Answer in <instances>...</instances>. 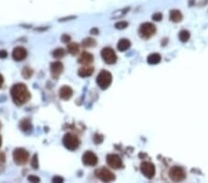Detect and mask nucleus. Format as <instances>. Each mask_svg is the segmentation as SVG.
Masks as SVG:
<instances>
[{"mask_svg":"<svg viewBox=\"0 0 208 183\" xmlns=\"http://www.w3.org/2000/svg\"><path fill=\"white\" fill-rule=\"evenodd\" d=\"M1 144H2V139H1V136H0V147H1Z\"/></svg>","mask_w":208,"mask_h":183,"instance_id":"4c0bfd02","label":"nucleus"},{"mask_svg":"<svg viewBox=\"0 0 208 183\" xmlns=\"http://www.w3.org/2000/svg\"><path fill=\"white\" fill-rule=\"evenodd\" d=\"M82 46H84V47H93V46H95V45H96V42H95L94 39L89 37V38H85V39L82 41Z\"/></svg>","mask_w":208,"mask_h":183,"instance_id":"5701e85b","label":"nucleus"},{"mask_svg":"<svg viewBox=\"0 0 208 183\" xmlns=\"http://www.w3.org/2000/svg\"><path fill=\"white\" fill-rule=\"evenodd\" d=\"M31 165H32V166L33 169H37V168L39 167V163H38V156H37V155H34V156H32V160H31Z\"/></svg>","mask_w":208,"mask_h":183,"instance_id":"a878e982","label":"nucleus"},{"mask_svg":"<svg viewBox=\"0 0 208 183\" xmlns=\"http://www.w3.org/2000/svg\"><path fill=\"white\" fill-rule=\"evenodd\" d=\"M96 82L102 90L107 89L110 86V84L112 83V75H111V73L109 71L106 70V69L101 70L100 73L98 74L97 78H96Z\"/></svg>","mask_w":208,"mask_h":183,"instance_id":"f03ea898","label":"nucleus"},{"mask_svg":"<svg viewBox=\"0 0 208 183\" xmlns=\"http://www.w3.org/2000/svg\"><path fill=\"white\" fill-rule=\"evenodd\" d=\"M141 172L142 175L147 179H153L156 174V167L155 165L150 162H143L141 164L140 166Z\"/></svg>","mask_w":208,"mask_h":183,"instance_id":"6e6552de","label":"nucleus"},{"mask_svg":"<svg viewBox=\"0 0 208 183\" xmlns=\"http://www.w3.org/2000/svg\"><path fill=\"white\" fill-rule=\"evenodd\" d=\"M190 37H191V34H190V32H189L188 31H186V30L181 31L180 33H179V39H180L182 43L188 42L189 39H190Z\"/></svg>","mask_w":208,"mask_h":183,"instance_id":"4be33fe9","label":"nucleus"},{"mask_svg":"<svg viewBox=\"0 0 208 183\" xmlns=\"http://www.w3.org/2000/svg\"><path fill=\"white\" fill-rule=\"evenodd\" d=\"M32 74H33L32 69L28 68V67L24 68V69H22V77L23 78H25V79H29V78H31V77L32 76Z\"/></svg>","mask_w":208,"mask_h":183,"instance_id":"393cba45","label":"nucleus"},{"mask_svg":"<svg viewBox=\"0 0 208 183\" xmlns=\"http://www.w3.org/2000/svg\"><path fill=\"white\" fill-rule=\"evenodd\" d=\"M106 163L113 169L121 168L122 166H123L122 159L118 156H116V155H108L106 156Z\"/></svg>","mask_w":208,"mask_h":183,"instance_id":"9b49d317","label":"nucleus"},{"mask_svg":"<svg viewBox=\"0 0 208 183\" xmlns=\"http://www.w3.org/2000/svg\"><path fill=\"white\" fill-rule=\"evenodd\" d=\"M76 17L75 16H71V17H68V18H64V19H61L59 20V22H65V21H69V20H72V19H75Z\"/></svg>","mask_w":208,"mask_h":183,"instance_id":"72a5a7b5","label":"nucleus"},{"mask_svg":"<svg viewBox=\"0 0 208 183\" xmlns=\"http://www.w3.org/2000/svg\"><path fill=\"white\" fill-rule=\"evenodd\" d=\"M91 33H92V34H98V33H99V31H98L97 28H93V29L91 30Z\"/></svg>","mask_w":208,"mask_h":183,"instance_id":"f704fd0d","label":"nucleus"},{"mask_svg":"<svg viewBox=\"0 0 208 183\" xmlns=\"http://www.w3.org/2000/svg\"><path fill=\"white\" fill-rule=\"evenodd\" d=\"M5 159H6L5 154L1 152V153H0V162H5Z\"/></svg>","mask_w":208,"mask_h":183,"instance_id":"c9c22d12","label":"nucleus"},{"mask_svg":"<svg viewBox=\"0 0 208 183\" xmlns=\"http://www.w3.org/2000/svg\"><path fill=\"white\" fill-rule=\"evenodd\" d=\"M92 61H93V56L89 52H83L78 59V62L82 65H90L92 64Z\"/></svg>","mask_w":208,"mask_h":183,"instance_id":"4468645a","label":"nucleus"},{"mask_svg":"<svg viewBox=\"0 0 208 183\" xmlns=\"http://www.w3.org/2000/svg\"><path fill=\"white\" fill-rule=\"evenodd\" d=\"M95 176L104 182H110L115 181V175L106 167H100L95 171Z\"/></svg>","mask_w":208,"mask_h":183,"instance_id":"423d86ee","label":"nucleus"},{"mask_svg":"<svg viewBox=\"0 0 208 183\" xmlns=\"http://www.w3.org/2000/svg\"><path fill=\"white\" fill-rule=\"evenodd\" d=\"M169 20L172 22H180L182 21V14L180 10L178 9H173L170 11L169 13Z\"/></svg>","mask_w":208,"mask_h":183,"instance_id":"f3484780","label":"nucleus"},{"mask_svg":"<svg viewBox=\"0 0 208 183\" xmlns=\"http://www.w3.org/2000/svg\"><path fill=\"white\" fill-rule=\"evenodd\" d=\"M65 50L63 48H57L54 52H53V57L55 58H62L65 56Z\"/></svg>","mask_w":208,"mask_h":183,"instance_id":"b1692460","label":"nucleus"},{"mask_svg":"<svg viewBox=\"0 0 208 183\" xmlns=\"http://www.w3.org/2000/svg\"><path fill=\"white\" fill-rule=\"evenodd\" d=\"M82 160L85 166H94L98 163V158H97L96 155L91 151L85 152L82 156Z\"/></svg>","mask_w":208,"mask_h":183,"instance_id":"9d476101","label":"nucleus"},{"mask_svg":"<svg viewBox=\"0 0 208 183\" xmlns=\"http://www.w3.org/2000/svg\"><path fill=\"white\" fill-rule=\"evenodd\" d=\"M116 47H117L118 51L124 52V51L128 50L131 47V42L128 39H121V40L118 41V43L116 45Z\"/></svg>","mask_w":208,"mask_h":183,"instance_id":"aec40b11","label":"nucleus"},{"mask_svg":"<svg viewBox=\"0 0 208 183\" xmlns=\"http://www.w3.org/2000/svg\"><path fill=\"white\" fill-rule=\"evenodd\" d=\"M61 41L63 42V43H69L70 42V36L68 35V34H63L62 36H61Z\"/></svg>","mask_w":208,"mask_h":183,"instance_id":"7c9ffc66","label":"nucleus"},{"mask_svg":"<svg viewBox=\"0 0 208 183\" xmlns=\"http://www.w3.org/2000/svg\"><path fill=\"white\" fill-rule=\"evenodd\" d=\"M160 61H161V56L157 53H153L149 55L147 57V62L150 65H156L160 63Z\"/></svg>","mask_w":208,"mask_h":183,"instance_id":"6ab92c4d","label":"nucleus"},{"mask_svg":"<svg viewBox=\"0 0 208 183\" xmlns=\"http://www.w3.org/2000/svg\"><path fill=\"white\" fill-rule=\"evenodd\" d=\"M169 177L173 181H181L186 178V172L181 166H173L169 170Z\"/></svg>","mask_w":208,"mask_h":183,"instance_id":"1a4fd4ad","label":"nucleus"},{"mask_svg":"<svg viewBox=\"0 0 208 183\" xmlns=\"http://www.w3.org/2000/svg\"><path fill=\"white\" fill-rule=\"evenodd\" d=\"M29 153L23 148H17L13 151V160L19 166L25 165L29 160Z\"/></svg>","mask_w":208,"mask_h":183,"instance_id":"39448f33","label":"nucleus"},{"mask_svg":"<svg viewBox=\"0 0 208 183\" xmlns=\"http://www.w3.org/2000/svg\"><path fill=\"white\" fill-rule=\"evenodd\" d=\"M58 93H59V97H60L61 99H63V100H69V99L71 98V96H72V94H73V91H72V89H71L69 86L64 85V86H62V87L59 89Z\"/></svg>","mask_w":208,"mask_h":183,"instance_id":"2eb2a0df","label":"nucleus"},{"mask_svg":"<svg viewBox=\"0 0 208 183\" xmlns=\"http://www.w3.org/2000/svg\"><path fill=\"white\" fill-rule=\"evenodd\" d=\"M162 18H163V15H162V13H160V12H156V13L153 15V17H152V19H153L155 22H160L162 20Z\"/></svg>","mask_w":208,"mask_h":183,"instance_id":"c85d7f7f","label":"nucleus"},{"mask_svg":"<svg viewBox=\"0 0 208 183\" xmlns=\"http://www.w3.org/2000/svg\"><path fill=\"white\" fill-rule=\"evenodd\" d=\"M103 141H104V137H103V135H101V134H95L94 136H93V142L95 143V144H100V143H102L103 142Z\"/></svg>","mask_w":208,"mask_h":183,"instance_id":"cd10ccee","label":"nucleus"},{"mask_svg":"<svg viewBox=\"0 0 208 183\" xmlns=\"http://www.w3.org/2000/svg\"><path fill=\"white\" fill-rule=\"evenodd\" d=\"M27 57V51L24 47L18 46L12 51V57L16 61H22Z\"/></svg>","mask_w":208,"mask_h":183,"instance_id":"ddd939ff","label":"nucleus"},{"mask_svg":"<svg viewBox=\"0 0 208 183\" xmlns=\"http://www.w3.org/2000/svg\"><path fill=\"white\" fill-rule=\"evenodd\" d=\"M52 181H53V182H56V183L63 182V181H64V179H63V178H61V177L57 176V177H54V178L52 179Z\"/></svg>","mask_w":208,"mask_h":183,"instance_id":"2f4dec72","label":"nucleus"},{"mask_svg":"<svg viewBox=\"0 0 208 183\" xmlns=\"http://www.w3.org/2000/svg\"><path fill=\"white\" fill-rule=\"evenodd\" d=\"M28 181H31V182H39L40 181V179L36 176H29L28 177Z\"/></svg>","mask_w":208,"mask_h":183,"instance_id":"c756f323","label":"nucleus"},{"mask_svg":"<svg viewBox=\"0 0 208 183\" xmlns=\"http://www.w3.org/2000/svg\"><path fill=\"white\" fill-rule=\"evenodd\" d=\"M101 57L103 60L107 64V65H113L116 62V55L115 51L110 48V47H105L101 51Z\"/></svg>","mask_w":208,"mask_h":183,"instance_id":"0eeeda50","label":"nucleus"},{"mask_svg":"<svg viewBox=\"0 0 208 183\" xmlns=\"http://www.w3.org/2000/svg\"><path fill=\"white\" fill-rule=\"evenodd\" d=\"M63 144L69 151H75L80 145V140L72 133H67L63 137Z\"/></svg>","mask_w":208,"mask_h":183,"instance_id":"20e7f679","label":"nucleus"},{"mask_svg":"<svg viewBox=\"0 0 208 183\" xmlns=\"http://www.w3.org/2000/svg\"><path fill=\"white\" fill-rule=\"evenodd\" d=\"M10 94H11L13 102L17 106H22L24 104H26L31 98L30 92L26 87V85L23 83L14 84L10 90Z\"/></svg>","mask_w":208,"mask_h":183,"instance_id":"f257e3e1","label":"nucleus"},{"mask_svg":"<svg viewBox=\"0 0 208 183\" xmlns=\"http://www.w3.org/2000/svg\"><path fill=\"white\" fill-rule=\"evenodd\" d=\"M67 50L70 55L72 56H75L79 53L80 51V47L78 46V44L76 43H69L68 46H67Z\"/></svg>","mask_w":208,"mask_h":183,"instance_id":"412c9836","label":"nucleus"},{"mask_svg":"<svg viewBox=\"0 0 208 183\" xmlns=\"http://www.w3.org/2000/svg\"><path fill=\"white\" fill-rule=\"evenodd\" d=\"M1 127H2V125H1V122H0V129H1Z\"/></svg>","mask_w":208,"mask_h":183,"instance_id":"58836bf2","label":"nucleus"},{"mask_svg":"<svg viewBox=\"0 0 208 183\" xmlns=\"http://www.w3.org/2000/svg\"><path fill=\"white\" fill-rule=\"evenodd\" d=\"M156 32V28L153 23L144 22L142 23L139 28V34L143 39L151 38Z\"/></svg>","mask_w":208,"mask_h":183,"instance_id":"7ed1b4c3","label":"nucleus"},{"mask_svg":"<svg viewBox=\"0 0 208 183\" xmlns=\"http://www.w3.org/2000/svg\"><path fill=\"white\" fill-rule=\"evenodd\" d=\"M7 57V52L6 50H0V58H6Z\"/></svg>","mask_w":208,"mask_h":183,"instance_id":"473e14b6","label":"nucleus"},{"mask_svg":"<svg viewBox=\"0 0 208 183\" xmlns=\"http://www.w3.org/2000/svg\"><path fill=\"white\" fill-rule=\"evenodd\" d=\"M93 73V68L91 67L90 65H84L82 68L79 69L78 71V75L82 78H86V77H90Z\"/></svg>","mask_w":208,"mask_h":183,"instance_id":"dca6fc26","label":"nucleus"},{"mask_svg":"<svg viewBox=\"0 0 208 183\" xmlns=\"http://www.w3.org/2000/svg\"><path fill=\"white\" fill-rule=\"evenodd\" d=\"M63 64L61 62H53L50 65V70H51V75L54 79H57L63 72Z\"/></svg>","mask_w":208,"mask_h":183,"instance_id":"f8f14e48","label":"nucleus"},{"mask_svg":"<svg viewBox=\"0 0 208 183\" xmlns=\"http://www.w3.org/2000/svg\"><path fill=\"white\" fill-rule=\"evenodd\" d=\"M3 83H4V78H3V76L0 74V88L2 87Z\"/></svg>","mask_w":208,"mask_h":183,"instance_id":"e433bc0d","label":"nucleus"},{"mask_svg":"<svg viewBox=\"0 0 208 183\" xmlns=\"http://www.w3.org/2000/svg\"><path fill=\"white\" fill-rule=\"evenodd\" d=\"M128 25H129V23L127 22H118L115 24V27L117 30H123V29L127 28Z\"/></svg>","mask_w":208,"mask_h":183,"instance_id":"bb28decb","label":"nucleus"},{"mask_svg":"<svg viewBox=\"0 0 208 183\" xmlns=\"http://www.w3.org/2000/svg\"><path fill=\"white\" fill-rule=\"evenodd\" d=\"M20 128L24 132H30L32 130V122L29 118H24L20 122Z\"/></svg>","mask_w":208,"mask_h":183,"instance_id":"a211bd4d","label":"nucleus"}]
</instances>
